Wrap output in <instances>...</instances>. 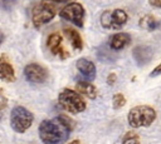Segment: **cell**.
<instances>
[{"label": "cell", "instance_id": "cell-1", "mask_svg": "<svg viewBox=\"0 0 161 144\" xmlns=\"http://www.w3.org/2000/svg\"><path fill=\"white\" fill-rule=\"evenodd\" d=\"M74 129V121L67 115H58L54 119H45L39 124L38 133L44 144H62Z\"/></svg>", "mask_w": 161, "mask_h": 144}, {"label": "cell", "instance_id": "cell-2", "mask_svg": "<svg viewBox=\"0 0 161 144\" xmlns=\"http://www.w3.org/2000/svg\"><path fill=\"white\" fill-rule=\"evenodd\" d=\"M156 110L150 105H137L130 109L127 121L132 128H146L156 120Z\"/></svg>", "mask_w": 161, "mask_h": 144}, {"label": "cell", "instance_id": "cell-3", "mask_svg": "<svg viewBox=\"0 0 161 144\" xmlns=\"http://www.w3.org/2000/svg\"><path fill=\"white\" fill-rule=\"evenodd\" d=\"M58 104L70 114H79L86 110V100L84 98L73 89L65 88L58 95Z\"/></svg>", "mask_w": 161, "mask_h": 144}, {"label": "cell", "instance_id": "cell-4", "mask_svg": "<svg viewBox=\"0 0 161 144\" xmlns=\"http://www.w3.org/2000/svg\"><path fill=\"white\" fill-rule=\"evenodd\" d=\"M57 14V8L52 0H40L31 10V23L35 28H40L50 23Z\"/></svg>", "mask_w": 161, "mask_h": 144}, {"label": "cell", "instance_id": "cell-5", "mask_svg": "<svg viewBox=\"0 0 161 144\" xmlns=\"http://www.w3.org/2000/svg\"><path fill=\"white\" fill-rule=\"evenodd\" d=\"M34 115L25 106L16 105L10 111V125L15 133H25L33 124Z\"/></svg>", "mask_w": 161, "mask_h": 144}, {"label": "cell", "instance_id": "cell-6", "mask_svg": "<svg viewBox=\"0 0 161 144\" xmlns=\"http://www.w3.org/2000/svg\"><path fill=\"white\" fill-rule=\"evenodd\" d=\"M128 21V15L122 9H109L101 14L99 23L107 30H118Z\"/></svg>", "mask_w": 161, "mask_h": 144}, {"label": "cell", "instance_id": "cell-7", "mask_svg": "<svg viewBox=\"0 0 161 144\" xmlns=\"http://www.w3.org/2000/svg\"><path fill=\"white\" fill-rule=\"evenodd\" d=\"M59 16L73 25L78 28H83L84 25V18H86V10L84 6L80 3H69L65 6H63L59 11Z\"/></svg>", "mask_w": 161, "mask_h": 144}, {"label": "cell", "instance_id": "cell-8", "mask_svg": "<svg viewBox=\"0 0 161 144\" xmlns=\"http://www.w3.org/2000/svg\"><path fill=\"white\" fill-rule=\"evenodd\" d=\"M23 73H24L25 79L31 84H43V83L47 81V79L49 76L48 70L43 65H40L38 63L26 64L24 70H23Z\"/></svg>", "mask_w": 161, "mask_h": 144}, {"label": "cell", "instance_id": "cell-9", "mask_svg": "<svg viewBox=\"0 0 161 144\" xmlns=\"http://www.w3.org/2000/svg\"><path fill=\"white\" fill-rule=\"evenodd\" d=\"M47 46L54 56H57L62 60H65V59L69 58V53L63 46V36L59 33H52V34L48 35Z\"/></svg>", "mask_w": 161, "mask_h": 144}, {"label": "cell", "instance_id": "cell-10", "mask_svg": "<svg viewBox=\"0 0 161 144\" xmlns=\"http://www.w3.org/2000/svg\"><path fill=\"white\" fill-rule=\"evenodd\" d=\"M132 55H133L136 64L141 68V66H145L146 64H148L151 61L152 55H153V49L148 45H138V46L133 48Z\"/></svg>", "mask_w": 161, "mask_h": 144}, {"label": "cell", "instance_id": "cell-11", "mask_svg": "<svg viewBox=\"0 0 161 144\" xmlns=\"http://www.w3.org/2000/svg\"><path fill=\"white\" fill-rule=\"evenodd\" d=\"M0 80L5 83H14L16 80L14 66L5 54L0 55Z\"/></svg>", "mask_w": 161, "mask_h": 144}, {"label": "cell", "instance_id": "cell-12", "mask_svg": "<svg viewBox=\"0 0 161 144\" xmlns=\"http://www.w3.org/2000/svg\"><path fill=\"white\" fill-rule=\"evenodd\" d=\"M75 66H77L78 71L84 76V80L91 81V80H93L96 78V74H97L96 65L91 60H88L86 58H80V59L77 60Z\"/></svg>", "mask_w": 161, "mask_h": 144}, {"label": "cell", "instance_id": "cell-13", "mask_svg": "<svg viewBox=\"0 0 161 144\" xmlns=\"http://www.w3.org/2000/svg\"><path fill=\"white\" fill-rule=\"evenodd\" d=\"M130 44H131V35L127 33H116L114 35L111 36V39L108 41V46L113 51L122 50L123 48H126Z\"/></svg>", "mask_w": 161, "mask_h": 144}, {"label": "cell", "instance_id": "cell-14", "mask_svg": "<svg viewBox=\"0 0 161 144\" xmlns=\"http://www.w3.org/2000/svg\"><path fill=\"white\" fill-rule=\"evenodd\" d=\"M75 90L82 95L87 96L89 99H96L97 98V88L88 80H79L75 84Z\"/></svg>", "mask_w": 161, "mask_h": 144}, {"label": "cell", "instance_id": "cell-15", "mask_svg": "<svg viewBox=\"0 0 161 144\" xmlns=\"http://www.w3.org/2000/svg\"><path fill=\"white\" fill-rule=\"evenodd\" d=\"M138 25L141 26V29L153 31V30H157L161 26V21L158 19H156L152 14H146L138 20Z\"/></svg>", "mask_w": 161, "mask_h": 144}, {"label": "cell", "instance_id": "cell-16", "mask_svg": "<svg viewBox=\"0 0 161 144\" xmlns=\"http://www.w3.org/2000/svg\"><path fill=\"white\" fill-rule=\"evenodd\" d=\"M64 35L67 36V39L69 40V43L72 44V46L74 48V50L77 51H80L83 49V40H82V36L80 34L73 29V28H67L64 29Z\"/></svg>", "mask_w": 161, "mask_h": 144}, {"label": "cell", "instance_id": "cell-17", "mask_svg": "<svg viewBox=\"0 0 161 144\" xmlns=\"http://www.w3.org/2000/svg\"><path fill=\"white\" fill-rule=\"evenodd\" d=\"M97 58L102 63H113L116 61V56L113 55V50L108 45H102L97 49Z\"/></svg>", "mask_w": 161, "mask_h": 144}, {"label": "cell", "instance_id": "cell-18", "mask_svg": "<svg viewBox=\"0 0 161 144\" xmlns=\"http://www.w3.org/2000/svg\"><path fill=\"white\" fill-rule=\"evenodd\" d=\"M121 144H141L140 136H138V134H136L135 131L130 130V131H127V133L123 135Z\"/></svg>", "mask_w": 161, "mask_h": 144}, {"label": "cell", "instance_id": "cell-19", "mask_svg": "<svg viewBox=\"0 0 161 144\" xmlns=\"http://www.w3.org/2000/svg\"><path fill=\"white\" fill-rule=\"evenodd\" d=\"M126 104V96L122 93H116L112 98V106L113 109H121Z\"/></svg>", "mask_w": 161, "mask_h": 144}, {"label": "cell", "instance_id": "cell-20", "mask_svg": "<svg viewBox=\"0 0 161 144\" xmlns=\"http://www.w3.org/2000/svg\"><path fill=\"white\" fill-rule=\"evenodd\" d=\"M16 4V0H0V8L4 10H10Z\"/></svg>", "mask_w": 161, "mask_h": 144}, {"label": "cell", "instance_id": "cell-21", "mask_svg": "<svg viewBox=\"0 0 161 144\" xmlns=\"http://www.w3.org/2000/svg\"><path fill=\"white\" fill-rule=\"evenodd\" d=\"M8 105V98L4 94V90L0 88V110H4Z\"/></svg>", "mask_w": 161, "mask_h": 144}, {"label": "cell", "instance_id": "cell-22", "mask_svg": "<svg viewBox=\"0 0 161 144\" xmlns=\"http://www.w3.org/2000/svg\"><path fill=\"white\" fill-rule=\"evenodd\" d=\"M158 75H161V63H160L156 68H153V69L151 70V73H150V76H151V78H156V76H158Z\"/></svg>", "mask_w": 161, "mask_h": 144}, {"label": "cell", "instance_id": "cell-23", "mask_svg": "<svg viewBox=\"0 0 161 144\" xmlns=\"http://www.w3.org/2000/svg\"><path fill=\"white\" fill-rule=\"evenodd\" d=\"M116 79H117V75L114 73H111L108 76H107V84L108 85H113L116 83Z\"/></svg>", "mask_w": 161, "mask_h": 144}, {"label": "cell", "instance_id": "cell-24", "mask_svg": "<svg viewBox=\"0 0 161 144\" xmlns=\"http://www.w3.org/2000/svg\"><path fill=\"white\" fill-rule=\"evenodd\" d=\"M148 4L156 9H161V0H148Z\"/></svg>", "mask_w": 161, "mask_h": 144}, {"label": "cell", "instance_id": "cell-25", "mask_svg": "<svg viewBox=\"0 0 161 144\" xmlns=\"http://www.w3.org/2000/svg\"><path fill=\"white\" fill-rule=\"evenodd\" d=\"M4 40H5V36H4V34L0 31V45L3 44V41H4Z\"/></svg>", "mask_w": 161, "mask_h": 144}, {"label": "cell", "instance_id": "cell-26", "mask_svg": "<svg viewBox=\"0 0 161 144\" xmlns=\"http://www.w3.org/2000/svg\"><path fill=\"white\" fill-rule=\"evenodd\" d=\"M68 144H82L79 140H73V141H70V143H68Z\"/></svg>", "mask_w": 161, "mask_h": 144}, {"label": "cell", "instance_id": "cell-27", "mask_svg": "<svg viewBox=\"0 0 161 144\" xmlns=\"http://www.w3.org/2000/svg\"><path fill=\"white\" fill-rule=\"evenodd\" d=\"M53 3H65L67 0H52Z\"/></svg>", "mask_w": 161, "mask_h": 144}]
</instances>
